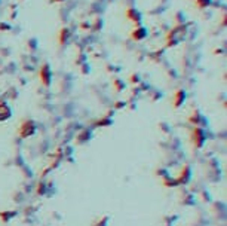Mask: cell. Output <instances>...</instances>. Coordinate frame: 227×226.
<instances>
[{
	"label": "cell",
	"instance_id": "cell-5",
	"mask_svg": "<svg viewBox=\"0 0 227 226\" xmlns=\"http://www.w3.org/2000/svg\"><path fill=\"white\" fill-rule=\"evenodd\" d=\"M209 5V0H197V7H205Z\"/></svg>",
	"mask_w": 227,
	"mask_h": 226
},
{
	"label": "cell",
	"instance_id": "cell-6",
	"mask_svg": "<svg viewBox=\"0 0 227 226\" xmlns=\"http://www.w3.org/2000/svg\"><path fill=\"white\" fill-rule=\"evenodd\" d=\"M55 2H57V0H55Z\"/></svg>",
	"mask_w": 227,
	"mask_h": 226
},
{
	"label": "cell",
	"instance_id": "cell-4",
	"mask_svg": "<svg viewBox=\"0 0 227 226\" xmlns=\"http://www.w3.org/2000/svg\"><path fill=\"white\" fill-rule=\"evenodd\" d=\"M183 100H184V92H183V91H178V92L175 94V97H174V101H175L174 104H175V107L180 106Z\"/></svg>",
	"mask_w": 227,
	"mask_h": 226
},
{
	"label": "cell",
	"instance_id": "cell-1",
	"mask_svg": "<svg viewBox=\"0 0 227 226\" xmlns=\"http://www.w3.org/2000/svg\"><path fill=\"white\" fill-rule=\"evenodd\" d=\"M146 36H147L146 28L140 27V28H137V30L132 33V39H135V40H141V39H144Z\"/></svg>",
	"mask_w": 227,
	"mask_h": 226
},
{
	"label": "cell",
	"instance_id": "cell-2",
	"mask_svg": "<svg viewBox=\"0 0 227 226\" xmlns=\"http://www.w3.org/2000/svg\"><path fill=\"white\" fill-rule=\"evenodd\" d=\"M40 76H42L43 83L48 85V83H49V76H51V71H49V67H48V66H43V67H42V70H40Z\"/></svg>",
	"mask_w": 227,
	"mask_h": 226
},
{
	"label": "cell",
	"instance_id": "cell-3",
	"mask_svg": "<svg viewBox=\"0 0 227 226\" xmlns=\"http://www.w3.org/2000/svg\"><path fill=\"white\" fill-rule=\"evenodd\" d=\"M126 16L131 21H134V22H140V14H138L135 9H132V7L126 11Z\"/></svg>",
	"mask_w": 227,
	"mask_h": 226
}]
</instances>
